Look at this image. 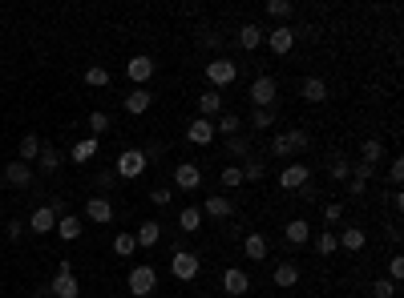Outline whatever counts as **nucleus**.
<instances>
[{
    "label": "nucleus",
    "instance_id": "f257e3e1",
    "mask_svg": "<svg viewBox=\"0 0 404 298\" xmlns=\"http://www.w3.org/2000/svg\"><path fill=\"white\" fill-rule=\"evenodd\" d=\"M311 149V133L308 129H283L271 141V153L275 158H295V153H308Z\"/></svg>",
    "mask_w": 404,
    "mask_h": 298
},
{
    "label": "nucleus",
    "instance_id": "f03ea898",
    "mask_svg": "<svg viewBox=\"0 0 404 298\" xmlns=\"http://www.w3.org/2000/svg\"><path fill=\"white\" fill-rule=\"evenodd\" d=\"M125 286H130V295L134 298H154L158 295V270L150 266V262H138L130 278H125Z\"/></svg>",
    "mask_w": 404,
    "mask_h": 298
},
{
    "label": "nucleus",
    "instance_id": "7ed1b4c3",
    "mask_svg": "<svg viewBox=\"0 0 404 298\" xmlns=\"http://www.w3.org/2000/svg\"><path fill=\"white\" fill-rule=\"evenodd\" d=\"M238 81V65L231 57H211V65H207V89H227V85H235Z\"/></svg>",
    "mask_w": 404,
    "mask_h": 298
},
{
    "label": "nucleus",
    "instance_id": "20e7f679",
    "mask_svg": "<svg viewBox=\"0 0 404 298\" xmlns=\"http://www.w3.org/2000/svg\"><path fill=\"white\" fill-rule=\"evenodd\" d=\"M146 165H150V161H146L142 149H121L118 161H114V174H118L121 182H138L146 174Z\"/></svg>",
    "mask_w": 404,
    "mask_h": 298
},
{
    "label": "nucleus",
    "instance_id": "39448f33",
    "mask_svg": "<svg viewBox=\"0 0 404 298\" xmlns=\"http://www.w3.org/2000/svg\"><path fill=\"white\" fill-rule=\"evenodd\" d=\"M170 274L178 278V282H194V278L202 274V258L194 250H174L170 254Z\"/></svg>",
    "mask_w": 404,
    "mask_h": 298
},
{
    "label": "nucleus",
    "instance_id": "423d86ee",
    "mask_svg": "<svg viewBox=\"0 0 404 298\" xmlns=\"http://www.w3.org/2000/svg\"><path fill=\"white\" fill-rule=\"evenodd\" d=\"M247 97H251L255 109H275V101H279V81H275V77H255L251 89H247Z\"/></svg>",
    "mask_w": 404,
    "mask_h": 298
},
{
    "label": "nucleus",
    "instance_id": "0eeeda50",
    "mask_svg": "<svg viewBox=\"0 0 404 298\" xmlns=\"http://www.w3.org/2000/svg\"><path fill=\"white\" fill-rule=\"evenodd\" d=\"M218 290H222L227 298H247V290H251V274H247L243 266H227L222 278H218Z\"/></svg>",
    "mask_w": 404,
    "mask_h": 298
},
{
    "label": "nucleus",
    "instance_id": "6e6552de",
    "mask_svg": "<svg viewBox=\"0 0 404 298\" xmlns=\"http://www.w3.org/2000/svg\"><path fill=\"white\" fill-rule=\"evenodd\" d=\"M263 45L271 48L275 57H287V53L295 48V28H291V24H275L271 32H263Z\"/></svg>",
    "mask_w": 404,
    "mask_h": 298
},
{
    "label": "nucleus",
    "instance_id": "1a4fd4ad",
    "mask_svg": "<svg viewBox=\"0 0 404 298\" xmlns=\"http://www.w3.org/2000/svg\"><path fill=\"white\" fill-rule=\"evenodd\" d=\"M308 182H311V165L308 161H291V165L279 169V185H283V189H304Z\"/></svg>",
    "mask_w": 404,
    "mask_h": 298
},
{
    "label": "nucleus",
    "instance_id": "9d476101",
    "mask_svg": "<svg viewBox=\"0 0 404 298\" xmlns=\"http://www.w3.org/2000/svg\"><path fill=\"white\" fill-rule=\"evenodd\" d=\"M202 185V169L194 165V161H178L174 165V189H186V194H194Z\"/></svg>",
    "mask_w": 404,
    "mask_h": 298
},
{
    "label": "nucleus",
    "instance_id": "9b49d317",
    "mask_svg": "<svg viewBox=\"0 0 404 298\" xmlns=\"http://www.w3.org/2000/svg\"><path fill=\"white\" fill-rule=\"evenodd\" d=\"M202 218H214V222H227L231 214H235V202L227 198V194H207V202H202Z\"/></svg>",
    "mask_w": 404,
    "mask_h": 298
},
{
    "label": "nucleus",
    "instance_id": "f8f14e48",
    "mask_svg": "<svg viewBox=\"0 0 404 298\" xmlns=\"http://www.w3.org/2000/svg\"><path fill=\"white\" fill-rule=\"evenodd\" d=\"M0 182L12 185V189H28V185H33V165H24V161H8L4 174H0Z\"/></svg>",
    "mask_w": 404,
    "mask_h": 298
},
{
    "label": "nucleus",
    "instance_id": "ddd939ff",
    "mask_svg": "<svg viewBox=\"0 0 404 298\" xmlns=\"http://www.w3.org/2000/svg\"><path fill=\"white\" fill-rule=\"evenodd\" d=\"M125 77L138 85V89H146V81L154 77V57H146V53H138V57H130V65H125Z\"/></svg>",
    "mask_w": 404,
    "mask_h": 298
},
{
    "label": "nucleus",
    "instance_id": "4468645a",
    "mask_svg": "<svg viewBox=\"0 0 404 298\" xmlns=\"http://www.w3.org/2000/svg\"><path fill=\"white\" fill-rule=\"evenodd\" d=\"M85 218H89V222H97V226L114 222V202H109V198H101V194L85 198Z\"/></svg>",
    "mask_w": 404,
    "mask_h": 298
},
{
    "label": "nucleus",
    "instance_id": "2eb2a0df",
    "mask_svg": "<svg viewBox=\"0 0 404 298\" xmlns=\"http://www.w3.org/2000/svg\"><path fill=\"white\" fill-rule=\"evenodd\" d=\"M214 138H218V133H214V121H207V117L186 121V141H191V145H211Z\"/></svg>",
    "mask_w": 404,
    "mask_h": 298
},
{
    "label": "nucleus",
    "instance_id": "dca6fc26",
    "mask_svg": "<svg viewBox=\"0 0 404 298\" xmlns=\"http://www.w3.org/2000/svg\"><path fill=\"white\" fill-rule=\"evenodd\" d=\"M335 246L348 250V254H360L364 246H368V234H364L360 226H344L340 234H335Z\"/></svg>",
    "mask_w": 404,
    "mask_h": 298
},
{
    "label": "nucleus",
    "instance_id": "f3484780",
    "mask_svg": "<svg viewBox=\"0 0 404 298\" xmlns=\"http://www.w3.org/2000/svg\"><path fill=\"white\" fill-rule=\"evenodd\" d=\"M299 97H304L308 105H324V101H328V81H324V77H304Z\"/></svg>",
    "mask_w": 404,
    "mask_h": 298
},
{
    "label": "nucleus",
    "instance_id": "a211bd4d",
    "mask_svg": "<svg viewBox=\"0 0 404 298\" xmlns=\"http://www.w3.org/2000/svg\"><path fill=\"white\" fill-rule=\"evenodd\" d=\"M150 105H154V93L150 89H130L125 93V101H121V109H125L130 117H142Z\"/></svg>",
    "mask_w": 404,
    "mask_h": 298
},
{
    "label": "nucleus",
    "instance_id": "6ab92c4d",
    "mask_svg": "<svg viewBox=\"0 0 404 298\" xmlns=\"http://www.w3.org/2000/svg\"><path fill=\"white\" fill-rule=\"evenodd\" d=\"M283 238H287V246H308L311 242V222L308 218H291L283 226Z\"/></svg>",
    "mask_w": 404,
    "mask_h": 298
},
{
    "label": "nucleus",
    "instance_id": "aec40b11",
    "mask_svg": "<svg viewBox=\"0 0 404 298\" xmlns=\"http://www.w3.org/2000/svg\"><path fill=\"white\" fill-rule=\"evenodd\" d=\"M222 101H227V97H222L218 89H202V93H198V117L214 121V117L222 113Z\"/></svg>",
    "mask_w": 404,
    "mask_h": 298
},
{
    "label": "nucleus",
    "instance_id": "412c9836",
    "mask_svg": "<svg viewBox=\"0 0 404 298\" xmlns=\"http://www.w3.org/2000/svg\"><path fill=\"white\" fill-rule=\"evenodd\" d=\"M28 230H33V234H53V230H57V214L49 206H37L28 214Z\"/></svg>",
    "mask_w": 404,
    "mask_h": 298
},
{
    "label": "nucleus",
    "instance_id": "4be33fe9",
    "mask_svg": "<svg viewBox=\"0 0 404 298\" xmlns=\"http://www.w3.org/2000/svg\"><path fill=\"white\" fill-rule=\"evenodd\" d=\"M49 290L57 298H81V282H77V274H53Z\"/></svg>",
    "mask_w": 404,
    "mask_h": 298
},
{
    "label": "nucleus",
    "instance_id": "5701e85b",
    "mask_svg": "<svg viewBox=\"0 0 404 298\" xmlns=\"http://www.w3.org/2000/svg\"><path fill=\"white\" fill-rule=\"evenodd\" d=\"M134 242H138L142 250H154V246L162 242V222H142V226L134 230Z\"/></svg>",
    "mask_w": 404,
    "mask_h": 298
},
{
    "label": "nucleus",
    "instance_id": "b1692460",
    "mask_svg": "<svg viewBox=\"0 0 404 298\" xmlns=\"http://www.w3.org/2000/svg\"><path fill=\"white\" fill-rule=\"evenodd\" d=\"M81 234H85V226H81V218H77V214L57 218V238H61V242H77Z\"/></svg>",
    "mask_w": 404,
    "mask_h": 298
},
{
    "label": "nucleus",
    "instance_id": "393cba45",
    "mask_svg": "<svg viewBox=\"0 0 404 298\" xmlns=\"http://www.w3.org/2000/svg\"><path fill=\"white\" fill-rule=\"evenodd\" d=\"M271 282H275L279 290H291V286L299 282V266H295V262H279V266L271 270Z\"/></svg>",
    "mask_w": 404,
    "mask_h": 298
},
{
    "label": "nucleus",
    "instance_id": "a878e982",
    "mask_svg": "<svg viewBox=\"0 0 404 298\" xmlns=\"http://www.w3.org/2000/svg\"><path fill=\"white\" fill-rule=\"evenodd\" d=\"M214 133H222V138H235V133H243V117L222 109V113L214 117Z\"/></svg>",
    "mask_w": 404,
    "mask_h": 298
},
{
    "label": "nucleus",
    "instance_id": "bb28decb",
    "mask_svg": "<svg viewBox=\"0 0 404 298\" xmlns=\"http://www.w3.org/2000/svg\"><path fill=\"white\" fill-rule=\"evenodd\" d=\"M178 230H182V234H198V230H202V209L182 206L178 209Z\"/></svg>",
    "mask_w": 404,
    "mask_h": 298
},
{
    "label": "nucleus",
    "instance_id": "cd10ccee",
    "mask_svg": "<svg viewBox=\"0 0 404 298\" xmlns=\"http://www.w3.org/2000/svg\"><path fill=\"white\" fill-rule=\"evenodd\" d=\"M267 250H271V246H267V238H263V234H247V238H243V254H247L251 262H263Z\"/></svg>",
    "mask_w": 404,
    "mask_h": 298
},
{
    "label": "nucleus",
    "instance_id": "c85d7f7f",
    "mask_svg": "<svg viewBox=\"0 0 404 298\" xmlns=\"http://www.w3.org/2000/svg\"><path fill=\"white\" fill-rule=\"evenodd\" d=\"M360 161L380 169V161H384V141H380V138H368L364 145H360Z\"/></svg>",
    "mask_w": 404,
    "mask_h": 298
},
{
    "label": "nucleus",
    "instance_id": "c756f323",
    "mask_svg": "<svg viewBox=\"0 0 404 298\" xmlns=\"http://www.w3.org/2000/svg\"><path fill=\"white\" fill-rule=\"evenodd\" d=\"M238 48H247V53H255V48L263 45V28L259 24H243V28H238Z\"/></svg>",
    "mask_w": 404,
    "mask_h": 298
},
{
    "label": "nucleus",
    "instance_id": "7c9ffc66",
    "mask_svg": "<svg viewBox=\"0 0 404 298\" xmlns=\"http://www.w3.org/2000/svg\"><path fill=\"white\" fill-rule=\"evenodd\" d=\"M97 138H81V141H73V149H69V158L73 161H94L97 158Z\"/></svg>",
    "mask_w": 404,
    "mask_h": 298
},
{
    "label": "nucleus",
    "instance_id": "2f4dec72",
    "mask_svg": "<svg viewBox=\"0 0 404 298\" xmlns=\"http://www.w3.org/2000/svg\"><path fill=\"white\" fill-rule=\"evenodd\" d=\"M267 17L279 21V24H287L291 17H295V4H291V0H267Z\"/></svg>",
    "mask_w": 404,
    "mask_h": 298
},
{
    "label": "nucleus",
    "instance_id": "473e14b6",
    "mask_svg": "<svg viewBox=\"0 0 404 298\" xmlns=\"http://www.w3.org/2000/svg\"><path fill=\"white\" fill-rule=\"evenodd\" d=\"M109 81H114V77H109L105 65H89V69H85V85H89V89H109Z\"/></svg>",
    "mask_w": 404,
    "mask_h": 298
},
{
    "label": "nucleus",
    "instance_id": "72a5a7b5",
    "mask_svg": "<svg viewBox=\"0 0 404 298\" xmlns=\"http://www.w3.org/2000/svg\"><path fill=\"white\" fill-rule=\"evenodd\" d=\"M37 165H41V174H53V169L61 165V153H57V145H45V141H41V153H37Z\"/></svg>",
    "mask_w": 404,
    "mask_h": 298
},
{
    "label": "nucleus",
    "instance_id": "f704fd0d",
    "mask_svg": "<svg viewBox=\"0 0 404 298\" xmlns=\"http://www.w3.org/2000/svg\"><path fill=\"white\" fill-rule=\"evenodd\" d=\"M37 153H41V138H37V133H24V138H21V158H17V161L28 165V161H37Z\"/></svg>",
    "mask_w": 404,
    "mask_h": 298
},
{
    "label": "nucleus",
    "instance_id": "c9c22d12",
    "mask_svg": "<svg viewBox=\"0 0 404 298\" xmlns=\"http://www.w3.org/2000/svg\"><path fill=\"white\" fill-rule=\"evenodd\" d=\"M328 174H332V182H348V178H352V161L335 153V158L328 161Z\"/></svg>",
    "mask_w": 404,
    "mask_h": 298
},
{
    "label": "nucleus",
    "instance_id": "e433bc0d",
    "mask_svg": "<svg viewBox=\"0 0 404 298\" xmlns=\"http://www.w3.org/2000/svg\"><path fill=\"white\" fill-rule=\"evenodd\" d=\"M218 182H222V189H238V185H247L238 165H222V169H218Z\"/></svg>",
    "mask_w": 404,
    "mask_h": 298
},
{
    "label": "nucleus",
    "instance_id": "4c0bfd02",
    "mask_svg": "<svg viewBox=\"0 0 404 298\" xmlns=\"http://www.w3.org/2000/svg\"><path fill=\"white\" fill-rule=\"evenodd\" d=\"M134 250H138L134 234H125V230H121V234H114V254H118V258H130Z\"/></svg>",
    "mask_w": 404,
    "mask_h": 298
},
{
    "label": "nucleus",
    "instance_id": "58836bf2",
    "mask_svg": "<svg viewBox=\"0 0 404 298\" xmlns=\"http://www.w3.org/2000/svg\"><path fill=\"white\" fill-rule=\"evenodd\" d=\"M238 169H243V182H263L267 178V165L255 158H247V165H238Z\"/></svg>",
    "mask_w": 404,
    "mask_h": 298
},
{
    "label": "nucleus",
    "instance_id": "ea45409f",
    "mask_svg": "<svg viewBox=\"0 0 404 298\" xmlns=\"http://www.w3.org/2000/svg\"><path fill=\"white\" fill-rule=\"evenodd\" d=\"M227 153H231V158H251V141L243 138V133L227 138Z\"/></svg>",
    "mask_w": 404,
    "mask_h": 298
},
{
    "label": "nucleus",
    "instance_id": "a19ab883",
    "mask_svg": "<svg viewBox=\"0 0 404 298\" xmlns=\"http://www.w3.org/2000/svg\"><path fill=\"white\" fill-rule=\"evenodd\" d=\"M275 109H255V113H251V129H271V125H275Z\"/></svg>",
    "mask_w": 404,
    "mask_h": 298
},
{
    "label": "nucleus",
    "instance_id": "79ce46f5",
    "mask_svg": "<svg viewBox=\"0 0 404 298\" xmlns=\"http://www.w3.org/2000/svg\"><path fill=\"white\" fill-rule=\"evenodd\" d=\"M105 129H109V113H101V109L89 113V138H101Z\"/></svg>",
    "mask_w": 404,
    "mask_h": 298
},
{
    "label": "nucleus",
    "instance_id": "37998d69",
    "mask_svg": "<svg viewBox=\"0 0 404 298\" xmlns=\"http://www.w3.org/2000/svg\"><path fill=\"white\" fill-rule=\"evenodd\" d=\"M114 182H118V174H114V169H105V174H97V178H94V189L105 198V194L114 189Z\"/></svg>",
    "mask_w": 404,
    "mask_h": 298
},
{
    "label": "nucleus",
    "instance_id": "c03bdc74",
    "mask_svg": "<svg viewBox=\"0 0 404 298\" xmlns=\"http://www.w3.org/2000/svg\"><path fill=\"white\" fill-rule=\"evenodd\" d=\"M150 202H154V206H170V202H174V189H170V185H154V189H150Z\"/></svg>",
    "mask_w": 404,
    "mask_h": 298
},
{
    "label": "nucleus",
    "instance_id": "a18cd8bd",
    "mask_svg": "<svg viewBox=\"0 0 404 298\" xmlns=\"http://www.w3.org/2000/svg\"><path fill=\"white\" fill-rule=\"evenodd\" d=\"M352 178H356V182H372V178H376V165H364V161H352Z\"/></svg>",
    "mask_w": 404,
    "mask_h": 298
},
{
    "label": "nucleus",
    "instance_id": "49530a36",
    "mask_svg": "<svg viewBox=\"0 0 404 298\" xmlns=\"http://www.w3.org/2000/svg\"><path fill=\"white\" fill-rule=\"evenodd\" d=\"M198 45H202V48H218V57H222V32H214V28H207V32L198 37Z\"/></svg>",
    "mask_w": 404,
    "mask_h": 298
},
{
    "label": "nucleus",
    "instance_id": "de8ad7c7",
    "mask_svg": "<svg viewBox=\"0 0 404 298\" xmlns=\"http://www.w3.org/2000/svg\"><path fill=\"white\" fill-rule=\"evenodd\" d=\"M372 295H376V298H396V282H388V278H376V282H372Z\"/></svg>",
    "mask_w": 404,
    "mask_h": 298
},
{
    "label": "nucleus",
    "instance_id": "09e8293b",
    "mask_svg": "<svg viewBox=\"0 0 404 298\" xmlns=\"http://www.w3.org/2000/svg\"><path fill=\"white\" fill-rule=\"evenodd\" d=\"M388 182L401 189V182H404V158H392V161H388Z\"/></svg>",
    "mask_w": 404,
    "mask_h": 298
},
{
    "label": "nucleus",
    "instance_id": "8fccbe9b",
    "mask_svg": "<svg viewBox=\"0 0 404 298\" xmlns=\"http://www.w3.org/2000/svg\"><path fill=\"white\" fill-rule=\"evenodd\" d=\"M315 246H319V254H324V258H328V254H335V250H340V246H335V234H332V230H324Z\"/></svg>",
    "mask_w": 404,
    "mask_h": 298
},
{
    "label": "nucleus",
    "instance_id": "3c124183",
    "mask_svg": "<svg viewBox=\"0 0 404 298\" xmlns=\"http://www.w3.org/2000/svg\"><path fill=\"white\" fill-rule=\"evenodd\" d=\"M401 278H404V258L392 254V258H388V282H401Z\"/></svg>",
    "mask_w": 404,
    "mask_h": 298
},
{
    "label": "nucleus",
    "instance_id": "603ef678",
    "mask_svg": "<svg viewBox=\"0 0 404 298\" xmlns=\"http://www.w3.org/2000/svg\"><path fill=\"white\" fill-rule=\"evenodd\" d=\"M340 218H344V206L340 202H328L324 206V222H340Z\"/></svg>",
    "mask_w": 404,
    "mask_h": 298
},
{
    "label": "nucleus",
    "instance_id": "864d4df0",
    "mask_svg": "<svg viewBox=\"0 0 404 298\" xmlns=\"http://www.w3.org/2000/svg\"><path fill=\"white\" fill-rule=\"evenodd\" d=\"M4 234H8V242H21V234H24V222H8V226H4Z\"/></svg>",
    "mask_w": 404,
    "mask_h": 298
},
{
    "label": "nucleus",
    "instance_id": "5fc2aeb1",
    "mask_svg": "<svg viewBox=\"0 0 404 298\" xmlns=\"http://www.w3.org/2000/svg\"><path fill=\"white\" fill-rule=\"evenodd\" d=\"M49 209H53L57 218H65V214H69V206H65V198H53V202H49Z\"/></svg>",
    "mask_w": 404,
    "mask_h": 298
},
{
    "label": "nucleus",
    "instance_id": "6e6d98bb",
    "mask_svg": "<svg viewBox=\"0 0 404 298\" xmlns=\"http://www.w3.org/2000/svg\"><path fill=\"white\" fill-rule=\"evenodd\" d=\"M364 189H368V185H364V182H356V178H352V182H348V194H352V198H360V194H364Z\"/></svg>",
    "mask_w": 404,
    "mask_h": 298
},
{
    "label": "nucleus",
    "instance_id": "4d7b16f0",
    "mask_svg": "<svg viewBox=\"0 0 404 298\" xmlns=\"http://www.w3.org/2000/svg\"><path fill=\"white\" fill-rule=\"evenodd\" d=\"M202 298H214V295H202Z\"/></svg>",
    "mask_w": 404,
    "mask_h": 298
},
{
    "label": "nucleus",
    "instance_id": "13d9d810",
    "mask_svg": "<svg viewBox=\"0 0 404 298\" xmlns=\"http://www.w3.org/2000/svg\"><path fill=\"white\" fill-rule=\"evenodd\" d=\"M0 189H4V182H0Z\"/></svg>",
    "mask_w": 404,
    "mask_h": 298
}]
</instances>
